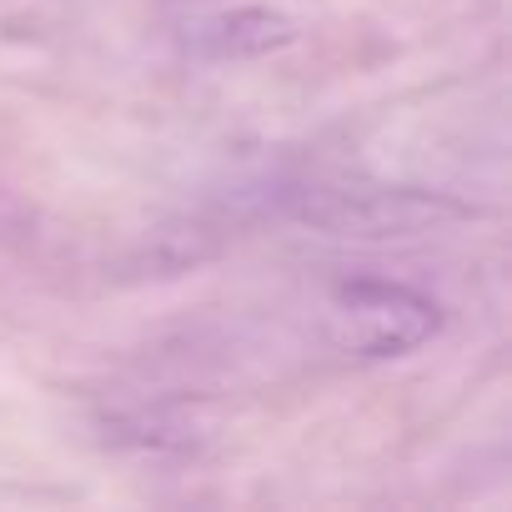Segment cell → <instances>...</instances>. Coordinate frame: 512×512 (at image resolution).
<instances>
[{"instance_id": "cell-1", "label": "cell", "mask_w": 512, "mask_h": 512, "mask_svg": "<svg viewBox=\"0 0 512 512\" xmlns=\"http://www.w3.org/2000/svg\"><path fill=\"white\" fill-rule=\"evenodd\" d=\"M327 342L347 357L387 362L407 357L422 342L437 337L442 312L432 297L402 287V282H347L327 297Z\"/></svg>"}, {"instance_id": "cell-2", "label": "cell", "mask_w": 512, "mask_h": 512, "mask_svg": "<svg viewBox=\"0 0 512 512\" xmlns=\"http://www.w3.org/2000/svg\"><path fill=\"white\" fill-rule=\"evenodd\" d=\"M297 221L332 231V236H362V241H387V236H422L442 221L467 216L457 201L437 191H412V186H317L297 196Z\"/></svg>"}, {"instance_id": "cell-3", "label": "cell", "mask_w": 512, "mask_h": 512, "mask_svg": "<svg viewBox=\"0 0 512 512\" xmlns=\"http://www.w3.org/2000/svg\"><path fill=\"white\" fill-rule=\"evenodd\" d=\"M292 41H297V26L267 6H236V11H221V16L186 26V46L206 61H256V56H272Z\"/></svg>"}]
</instances>
